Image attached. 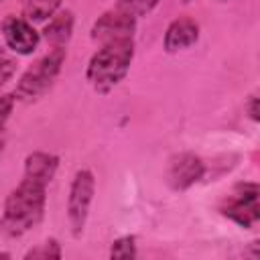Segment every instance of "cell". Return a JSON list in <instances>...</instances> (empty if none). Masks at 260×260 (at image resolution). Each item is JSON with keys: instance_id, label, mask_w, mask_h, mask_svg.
I'll use <instances>...</instances> for the list:
<instances>
[{"instance_id": "obj_1", "label": "cell", "mask_w": 260, "mask_h": 260, "mask_svg": "<svg viewBox=\"0 0 260 260\" xmlns=\"http://www.w3.org/2000/svg\"><path fill=\"white\" fill-rule=\"evenodd\" d=\"M47 185L22 179L16 189L10 191L4 203V213L0 219V230L10 238H20L30 232L45 213Z\"/></svg>"}, {"instance_id": "obj_2", "label": "cell", "mask_w": 260, "mask_h": 260, "mask_svg": "<svg viewBox=\"0 0 260 260\" xmlns=\"http://www.w3.org/2000/svg\"><path fill=\"white\" fill-rule=\"evenodd\" d=\"M134 57V43L132 41H114L104 43L102 49H98L89 63L85 77L89 85L98 93L112 91L128 73L130 63Z\"/></svg>"}, {"instance_id": "obj_3", "label": "cell", "mask_w": 260, "mask_h": 260, "mask_svg": "<svg viewBox=\"0 0 260 260\" xmlns=\"http://www.w3.org/2000/svg\"><path fill=\"white\" fill-rule=\"evenodd\" d=\"M65 61V49L55 47L49 51L45 57L35 61L18 79L16 89H14V100L20 102H32L39 95H43L55 81V77L61 71V65Z\"/></svg>"}, {"instance_id": "obj_4", "label": "cell", "mask_w": 260, "mask_h": 260, "mask_svg": "<svg viewBox=\"0 0 260 260\" xmlns=\"http://www.w3.org/2000/svg\"><path fill=\"white\" fill-rule=\"evenodd\" d=\"M95 191V179L93 173L87 169H81L75 173L71 187H69V197H67V217L71 225L73 236H81L87 215H89V205L93 199Z\"/></svg>"}, {"instance_id": "obj_5", "label": "cell", "mask_w": 260, "mask_h": 260, "mask_svg": "<svg viewBox=\"0 0 260 260\" xmlns=\"http://www.w3.org/2000/svg\"><path fill=\"white\" fill-rule=\"evenodd\" d=\"M221 213L236 221L242 228H252L260 219V207H258V185L256 183H244L234 189V193L225 199V205L221 207Z\"/></svg>"}, {"instance_id": "obj_6", "label": "cell", "mask_w": 260, "mask_h": 260, "mask_svg": "<svg viewBox=\"0 0 260 260\" xmlns=\"http://www.w3.org/2000/svg\"><path fill=\"white\" fill-rule=\"evenodd\" d=\"M136 30V18L124 14L120 10L104 12L91 26V39L98 43H114V41H132Z\"/></svg>"}, {"instance_id": "obj_7", "label": "cell", "mask_w": 260, "mask_h": 260, "mask_svg": "<svg viewBox=\"0 0 260 260\" xmlns=\"http://www.w3.org/2000/svg\"><path fill=\"white\" fill-rule=\"evenodd\" d=\"M203 160L193 152H181L171 158L167 167V183L175 191L189 189L203 177Z\"/></svg>"}, {"instance_id": "obj_8", "label": "cell", "mask_w": 260, "mask_h": 260, "mask_svg": "<svg viewBox=\"0 0 260 260\" xmlns=\"http://www.w3.org/2000/svg\"><path fill=\"white\" fill-rule=\"evenodd\" d=\"M2 35L6 45L18 55H30L39 45V32L28 20L18 16H8L2 22Z\"/></svg>"}, {"instance_id": "obj_9", "label": "cell", "mask_w": 260, "mask_h": 260, "mask_svg": "<svg viewBox=\"0 0 260 260\" xmlns=\"http://www.w3.org/2000/svg\"><path fill=\"white\" fill-rule=\"evenodd\" d=\"M199 39V26L191 18H177L167 26L165 32V51L179 53L193 47Z\"/></svg>"}, {"instance_id": "obj_10", "label": "cell", "mask_w": 260, "mask_h": 260, "mask_svg": "<svg viewBox=\"0 0 260 260\" xmlns=\"http://www.w3.org/2000/svg\"><path fill=\"white\" fill-rule=\"evenodd\" d=\"M57 167H59V158L55 154H49L43 150L30 152L24 158V179L49 185L57 173Z\"/></svg>"}, {"instance_id": "obj_11", "label": "cell", "mask_w": 260, "mask_h": 260, "mask_svg": "<svg viewBox=\"0 0 260 260\" xmlns=\"http://www.w3.org/2000/svg\"><path fill=\"white\" fill-rule=\"evenodd\" d=\"M71 32H73V14L71 10H63L59 14H53V18L43 30V37L55 49V47H63L71 39Z\"/></svg>"}, {"instance_id": "obj_12", "label": "cell", "mask_w": 260, "mask_h": 260, "mask_svg": "<svg viewBox=\"0 0 260 260\" xmlns=\"http://www.w3.org/2000/svg\"><path fill=\"white\" fill-rule=\"evenodd\" d=\"M61 6V0H24V20L28 22H43L51 18L57 8Z\"/></svg>"}, {"instance_id": "obj_13", "label": "cell", "mask_w": 260, "mask_h": 260, "mask_svg": "<svg viewBox=\"0 0 260 260\" xmlns=\"http://www.w3.org/2000/svg\"><path fill=\"white\" fill-rule=\"evenodd\" d=\"M160 0H118L116 2V10L130 14V16H144L148 14Z\"/></svg>"}, {"instance_id": "obj_14", "label": "cell", "mask_w": 260, "mask_h": 260, "mask_svg": "<svg viewBox=\"0 0 260 260\" xmlns=\"http://www.w3.org/2000/svg\"><path fill=\"white\" fill-rule=\"evenodd\" d=\"M110 256L112 258H134L136 256V240H134V236H122V238L114 240L112 248H110Z\"/></svg>"}, {"instance_id": "obj_15", "label": "cell", "mask_w": 260, "mask_h": 260, "mask_svg": "<svg viewBox=\"0 0 260 260\" xmlns=\"http://www.w3.org/2000/svg\"><path fill=\"white\" fill-rule=\"evenodd\" d=\"M24 258H26V260H28V258H61V248H59V244H57L55 240H47L45 244H41V246L28 250V252L24 254Z\"/></svg>"}, {"instance_id": "obj_16", "label": "cell", "mask_w": 260, "mask_h": 260, "mask_svg": "<svg viewBox=\"0 0 260 260\" xmlns=\"http://www.w3.org/2000/svg\"><path fill=\"white\" fill-rule=\"evenodd\" d=\"M14 71H16V63H14L12 59H8V57H4V55L0 53V87H2L6 81H10V79H12Z\"/></svg>"}, {"instance_id": "obj_17", "label": "cell", "mask_w": 260, "mask_h": 260, "mask_svg": "<svg viewBox=\"0 0 260 260\" xmlns=\"http://www.w3.org/2000/svg\"><path fill=\"white\" fill-rule=\"evenodd\" d=\"M12 106H14L12 95H0V130L4 128V124L8 122V118L12 114Z\"/></svg>"}, {"instance_id": "obj_18", "label": "cell", "mask_w": 260, "mask_h": 260, "mask_svg": "<svg viewBox=\"0 0 260 260\" xmlns=\"http://www.w3.org/2000/svg\"><path fill=\"white\" fill-rule=\"evenodd\" d=\"M248 112H250V118H252L254 122H258V98H256V95H252V98H250Z\"/></svg>"}, {"instance_id": "obj_19", "label": "cell", "mask_w": 260, "mask_h": 260, "mask_svg": "<svg viewBox=\"0 0 260 260\" xmlns=\"http://www.w3.org/2000/svg\"><path fill=\"white\" fill-rule=\"evenodd\" d=\"M2 150H4V138L0 136V154H2Z\"/></svg>"}, {"instance_id": "obj_20", "label": "cell", "mask_w": 260, "mask_h": 260, "mask_svg": "<svg viewBox=\"0 0 260 260\" xmlns=\"http://www.w3.org/2000/svg\"><path fill=\"white\" fill-rule=\"evenodd\" d=\"M183 2H191V0H183Z\"/></svg>"}, {"instance_id": "obj_21", "label": "cell", "mask_w": 260, "mask_h": 260, "mask_svg": "<svg viewBox=\"0 0 260 260\" xmlns=\"http://www.w3.org/2000/svg\"><path fill=\"white\" fill-rule=\"evenodd\" d=\"M0 2H2V0H0Z\"/></svg>"}]
</instances>
